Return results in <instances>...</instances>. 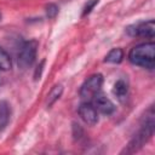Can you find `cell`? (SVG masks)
I'll return each mask as SVG.
<instances>
[{"label": "cell", "instance_id": "cell-6", "mask_svg": "<svg viewBox=\"0 0 155 155\" xmlns=\"http://www.w3.org/2000/svg\"><path fill=\"white\" fill-rule=\"evenodd\" d=\"M79 115L85 124L93 126L98 122V113L91 102H85L79 107Z\"/></svg>", "mask_w": 155, "mask_h": 155}, {"label": "cell", "instance_id": "cell-10", "mask_svg": "<svg viewBox=\"0 0 155 155\" xmlns=\"http://www.w3.org/2000/svg\"><path fill=\"white\" fill-rule=\"evenodd\" d=\"M62 92H63L62 85H56V86L50 91V93L47 94V107H48V108L61 97Z\"/></svg>", "mask_w": 155, "mask_h": 155}, {"label": "cell", "instance_id": "cell-13", "mask_svg": "<svg viewBox=\"0 0 155 155\" xmlns=\"http://www.w3.org/2000/svg\"><path fill=\"white\" fill-rule=\"evenodd\" d=\"M58 13V7L54 4H48L46 6V15L48 18H53L56 17V15Z\"/></svg>", "mask_w": 155, "mask_h": 155}, {"label": "cell", "instance_id": "cell-14", "mask_svg": "<svg viewBox=\"0 0 155 155\" xmlns=\"http://www.w3.org/2000/svg\"><path fill=\"white\" fill-rule=\"evenodd\" d=\"M97 4H98V0H90V1H87V4L84 7V11H82V17L86 16V15H88Z\"/></svg>", "mask_w": 155, "mask_h": 155}, {"label": "cell", "instance_id": "cell-16", "mask_svg": "<svg viewBox=\"0 0 155 155\" xmlns=\"http://www.w3.org/2000/svg\"><path fill=\"white\" fill-rule=\"evenodd\" d=\"M0 18H1V13H0Z\"/></svg>", "mask_w": 155, "mask_h": 155}, {"label": "cell", "instance_id": "cell-4", "mask_svg": "<svg viewBox=\"0 0 155 155\" xmlns=\"http://www.w3.org/2000/svg\"><path fill=\"white\" fill-rule=\"evenodd\" d=\"M36 50H38L36 40H29L21 47L18 53V65L22 69H27L34 63L36 57Z\"/></svg>", "mask_w": 155, "mask_h": 155}, {"label": "cell", "instance_id": "cell-3", "mask_svg": "<svg viewBox=\"0 0 155 155\" xmlns=\"http://www.w3.org/2000/svg\"><path fill=\"white\" fill-rule=\"evenodd\" d=\"M103 85V76L101 74L91 75L80 88V97L86 102H91L93 97L101 92Z\"/></svg>", "mask_w": 155, "mask_h": 155}, {"label": "cell", "instance_id": "cell-5", "mask_svg": "<svg viewBox=\"0 0 155 155\" xmlns=\"http://www.w3.org/2000/svg\"><path fill=\"white\" fill-rule=\"evenodd\" d=\"M126 31L131 36H142V38L153 39L155 35V23L153 19H149L147 22H139L127 27Z\"/></svg>", "mask_w": 155, "mask_h": 155}, {"label": "cell", "instance_id": "cell-7", "mask_svg": "<svg viewBox=\"0 0 155 155\" xmlns=\"http://www.w3.org/2000/svg\"><path fill=\"white\" fill-rule=\"evenodd\" d=\"M92 104L94 105V108H96L98 111H101V113L104 114V115H110V114L114 113V110H115L114 103H113L104 93H102V92L97 93V94L93 97Z\"/></svg>", "mask_w": 155, "mask_h": 155}, {"label": "cell", "instance_id": "cell-1", "mask_svg": "<svg viewBox=\"0 0 155 155\" xmlns=\"http://www.w3.org/2000/svg\"><path fill=\"white\" fill-rule=\"evenodd\" d=\"M128 59L134 65L153 69L155 65V44L150 41L134 46L128 53Z\"/></svg>", "mask_w": 155, "mask_h": 155}, {"label": "cell", "instance_id": "cell-2", "mask_svg": "<svg viewBox=\"0 0 155 155\" xmlns=\"http://www.w3.org/2000/svg\"><path fill=\"white\" fill-rule=\"evenodd\" d=\"M154 133V117H153V113L150 114V116H148L144 121V124L142 125L140 130L138 131V133L133 137V139L128 143L127 145V153H133L136 150H138L139 148L143 147L144 143H147L150 137Z\"/></svg>", "mask_w": 155, "mask_h": 155}, {"label": "cell", "instance_id": "cell-15", "mask_svg": "<svg viewBox=\"0 0 155 155\" xmlns=\"http://www.w3.org/2000/svg\"><path fill=\"white\" fill-rule=\"evenodd\" d=\"M42 65H44V61L40 63V65L38 67L39 69H36V71H35V80L40 79V76H41V70H42Z\"/></svg>", "mask_w": 155, "mask_h": 155}, {"label": "cell", "instance_id": "cell-9", "mask_svg": "<svg viewBox=\"0 0 155 155\" xmlns=\"http://www.w3.org/2000/svg\"><path fill=\"white\" fill-rule=\"evenodd\" d=\"M124 58V51L121 48H113L107 56H105V62L108 63H120Z\"/></svg>", "mask_w": 155, "mask_h": 155}, {"label": "cell", "instance_id": "cell-8", "mask_svg": "<svg viewBox=\"0 0 155 155\" xmlns=\"http://www.w3.org/2000/svg\"><path fill=\"white\" fill-rule=\"evenodd\" d=\"M113 93L114 96L120 101V102H124L126 98H127V94H128V85L125 80L120 79L117 80L115 84H114V87H113Z\"/></svg>", "mask_w": 155, "mask_h": 155}, {"label": "cell", "instance_id": "cell-12", "mask_svg": "<svg viewBox=\"0 0 155 155\" xmlns=\"http://www.w3.org/2000/svg\"><path fill=\"white\" fill-rule=\"evenodd\" d=\"M0 69L1 70L11 69V58L1 47H0Z\"/></svg>", "mask_w": 155, "mask_h": 155}, {"label": "cell", "instance_id": "cell-11", "mask_svg": "<svg viewBox=\"0 0 155 155\" xmlns=\"http://www.w3.org/2000/svg\"><path fill=\"white\" fill-rule=\"evenodd\" d=\"M8 116H10L8 105L5 102H0V130H2L6 126L8 121Z\"/></svg>", "mask_w": 155, "mask_h": 155}]
</instances>
